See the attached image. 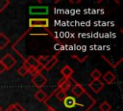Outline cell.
Segmentation results:
<instances>
[{
    "label": "cell",
    "instance_id": "obj_13",
    "mask_svg": "<svg viewBox=\"0 0 123 111\" xmlns=\"http://www.w3.org/2000/svg\"><path fill=\"white\" fill-rule=\"evenodd\" d=\"M24 62H26L32 69L33 68H35L38 63H37V58L36 57H34V56H28L27 58H25L24 59Z\"/></svg>",
    "mask_w": 123,
    "mask_h": 111
},
{
    "label": "cell",
    "instance_id": "obj_10",
    "mask_svg": "<svg viewBox=\"0 0 123 111\" xmlns=\"http://www.w3.org/2000/svg\"><path fill=\"white\" fill-rule=\"evenodd\" d=\"M102 78H103L105 83H107L108 85H111V84H112L115 81L116 77H115V75L111 71H107L105 74L102 75Z\"/></svg>",
    "mask_w": 123,
    "mask_h": 111
},
{
    "label": "cell",
    "instance_id": "obj_7",
    "mask_svg": "<svg viewBox=\"0 0 123 111\" xmlns=\"http://www.w3.org/2000/svg\"><path fill=\"white\" fill-rule=\"evenodd\" d=\"M60 72L62 75V78H64V79H70L72 77L73 73H74V70H73V69L70 66L65 65V66H63L62 68V69L60 70Z\"/></svg>",
    "mask_w": 123,
    "mask_h": 111
},
{
    "label": "cell",
    "instance_id": "obj_20",
    "mask_svg": "<svg viewBox=\"0 0 123 111\" xmlns=\"http://www.w3.org/2000/svg\"><path fill=\"white\" fill-rule=\"evenodd\" d=\"M5 71H6V69H5L4 65L0 62V73H3V72H5Z\"/></svg>",
    "mask_w": 123,
    "mask_h": 111
},
{
    "label": "cell",
    "instance_id": "obj_1",
    "mask_svg": "<svg viewBox=\"0 0 123 111\" xmlns=\"http://www.w3.org/2000/svg\"><path fill=\"white\" fill-rule=\"evenodd\" d=\"M31 82L32 84L38 88V89H41L44 85H46L47 83V78L42 74V73H36V74H33L32 75V78H31Z\"/></svg>",
    "mask_w": 123,
    "mask_h": 111
},
{
    "label": "cell",
    "instance_id": "obj_11",
    "mask_svg": "<svg viewBox=\"0 0 123 111\" xmlns=\"http://www.w3.org/2000/svg\"><path fill=\"white\" fill-rule=\"evenodd\" d=\"M34 97H35V98H36L37 100H38V101H40V102H44L48 96H47V94H46L44 91H42L41 89H38V90L35 93Z\"/></svg>",
    "mask_w": 123,
    "mask_h": 111
},
{
    "label": "cell",
    "instance_id": "obj_16",
    "mask_svg": "<svg viewBox=\"0 0 123 111\" xmlns=\"http://www.w3.org/2000/svg\"><path fill=\"white\" fill-rule=\"evenodd\" d=\"M50 58H51V56H49V55H40L37 60V63H38V64L44 66V65L49 61Z\"/></svg>",
    "mask_w": 123,
    "mask_h": 111
},
{
    "label": "cell",
    "instance_id": "obj_2",
    "mask_svg": "<svg viewBox=\"0 0 123 111\" xmlns=\"http://www.w3.org/2000/svg\"><path fill=\"white\" fill-rule=\"evenodd\" d=\"M48 26H49L48 18H30L29 19V27L30 28H36V27L48 28Z\"/></svg>",
    "mask_w": 123,
    "mask_h": 111
},
{
    "label": "cell",
    "instance_id": "obj_9",
    "mask_svg": "<svg viewBox=\"0 0 123 111\" xmlns=\"http://www.w3.org/2000/svg\"><path fill=\"white\" fill-rule=\"evenodd\" d=\"M29 12L32 14H48V7H30Z\"/></svg>",
    "mask_w": 123,
    "mask_h": 111
},
{
    "label": "cell",
    "instance_id": "obj_23",
    "mask_svg": "<svg viewBox=\"0 0 123 111\" xmlns=\"http://www.w3.org/2000/svg\"><path fill=\"white\" fill-rule=\"evenodd\" d=\"M5 111H9V110H8V109H6V110H5Z\"/></svg>",
    "mask_w": 123,
    "mask_h": 111
},
{
    "label": "cell",
    "instance_id": "obj_18",
    "mask_svg": "<svg viewBox=\"0 0 123 111\" xmlns=\"http://www.w3.org/2000/svg\"><path fill=\"white\" fill-rule=\"evenodd\" d=\"M11 4L10 0H0V14Z\"/></svg>",
    "mask_w": 123,
    "mask_h": 111
},
{
    "label": "cell",
    "instance_id": "obj_8",
    "mask_svg": "<svg viewBox=\"0 0 123 111\" xmlns=\"http://www.w3.org/2000/svg\"><path fill=\"white\" fill-rule=\"evenodd\" d=\"M58 54H56V55H54V56H51V58L49 59V61L43 66V69L44 70H51L56 65H57V63H58Z\"/></svg>",
    "mask_w": 123,
    "mask_h": 111
},
{
    "label": "cell",
    "instance_id": "obj_15",
    "mask_svg": "<svg viewBox=\"0 0 123 111\" xmlns=\"http://www.w3.org/2000/svg\"><path fill=\"white\" fill-rule=\"evenodd\" d=\"M90 77L92 78V80H100V78L102 77V73L100 70L95 69L90 72Z\"/></svg>",
    "mask_w": 123,
    "mask_h": 111
},
{
    "label": "cell",
    "instance_id": "obj_6",
    "mask_svg": "<svg viewBox=\"0 0 123 111\" xmlns=\"http://www.w3.org/2000/svg\"><path fill=\"white\" fill-rule=\"evenodd\" d=\"M71 85H72L71 80L70 79H64V78L61 79L57 84L58 89L61 90V91H63V92H67L68 90H70L71 89Z\"/></svg>",
    "mask_w": 123,
    "mask_h": 111
},
{
    "label": "cell",
    "instance_id": "obj_3",
    "mask_svg": "<svg viewBox=\"0 0 123 111\" xmlns=\"http://www.w3.org/2000/svg\"><path fill=\"white\" fill-rule=\"evenodd\" d=\"M0 62L4 65L6 70L12 69L15 66V64H16L15 58H13V57L12 56V54H10V53H6V54L3 56V58L0 60Z\"/></svg>",
    "mask_w": 123,
    "mask_h": 111
},
{
    "label": "cell",
    "instance_id": "obj_22",
    "mask_svg": "<svg viewBox=\"0 0 123 111\" xmlns=\"http://www.w3.org/2000/svg\"><path fill=\"white\" fill-rule=\"evenodd\" d=\"M2 110H3V109H2V106L0 105V111H2Z\"/></svg>",
    "mask_w": 123,
    "mask_h": 111
},
{
    "label": "cell",
    "instance_id": "obj_4",
    "mask_svg": "<svg viewBox=\"0 0 123 111\" xmlns=\"http://www.w3.org/2000/svg\"><path fill=\"white\" fill-rule=\"evenodd\" d=\"M75 82V84H74V86L73 87H71V94H72V96H74V97H82L86 91V89L80 84V83H78V82H76V81H74Z\"/></svg>",
    "mask_w": 123,
    "mask_h": 111
},
{
    "label": "cell",
    "instance_id": "obj_19",
    "mask_svg": "<svg viewBox=\"0 0 123 111\" xmlns=\"http://www.w3.org/2000/svg\"><path fill=\"white\" fill-rule=\"evenodd\" d=\"M17 73L20 75V76H25V75H27L29 72H28V70L25 69V68H23L22 66L20 67V68H18V69H17Z\"/></svg>",
    "mask_w": 123,
    "mask_h": 111
},
{
    "label": "cell",
    "instance_id": "obj_5",
    "mask_svg": "<svg viewBox=\"0 0 123 111\" xmlns=\"http://www.w3.org/2000/svg\"><path fill=\"white\" fill-rule=\"evenodd\" d=\"M88 87H89V89H90L93 93L98 94L101 90H103V88L105 87V84H104V82H102L101 80H92L91 82H89Z\"/></svg>",
    "mask_w": 123,
    "mask_h": 111
},
{
    "label": "cell",
    "instance_id": "obj_14",
    "mask_svg": "<svg viewBox=\"0 0 123 111\" xmlns=\"http://www.w3.org/2000/svg\"><path fill=\"white\" fill-rule=\"evenodd\" d=\"M9 111H25V109L19 103H12L7 108Z\"/></svg>",
    "mask_w": 123,
    "mask_h": 111
},
{
    "label": "cell",
    "instance_id": "obj_21",
    "mask_svg": "<svg viewBox=\"0 0 123 111\" xmlns=\"http://www.w3.org/2000/svg\"><path fill=\"white\" fill-rule=\"evenodd\" d=\"M46 111H55L52 107H50V106H47V109H46Z\"/></svg>",
    "mask_w": 123,
    "mask_h": 111
},
{
    "label": "cell",
    "instance_id": "obj_12",
    "mask_svg": "<svg viewBox=\"0 0 123 111\" xmlns=\"http://www.w3.org/2000/svg\"><path fill=\"white\" fill-rule=\"evenodd\" d=\"M9 44L10 39L4 33H0V49H5Z\"/></svg>",
    "mask_w": 123,
    "mask_h": 111
},
{
    "label": "cell",
    "instance_id": "obj_17",
    "mask_svg": "<svg viewBox=\"0 0 123 111\" xmlns=\"http://www.w3.org/2000/svg\"><path fill=\"white\" fill-rule=\"evenodd\" d=\"M100 111H111V105L108 101H103L100 106H99Z\"/></svg>",
    "mask_w": 123,
    "mask_h": 111
}]
</instances>
